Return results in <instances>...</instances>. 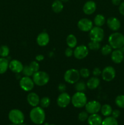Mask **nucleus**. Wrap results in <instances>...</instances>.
Wrapping results in <instances>:
<instances>
[{"label":"nucleus","mask_w":124,"mask_h":125,"mask_svg":"<svg viewBox=\"0 0 124 125\" xmlns=\"http://www.w3.org/2000/svg\"><path fill=\"white\" fill-rule=\"evenodd\" d=\"M52 9L55 13H60L63 9V3L60 0H55L52 4Z\"/></svg>","instance_id":"4be33fe9"},{"label":"nucleus","mask_w":124,"mask_h":125,"mask_svg":"<svg viewBox=\"0 0 124 125\" xmlns=\"http://www.w3.org/2000/svg\"><path fill=\"white\" fill-rule=\"evenodd\" d=\"M86 84L83 81H78L75 84V89L79 92H83L86 90Z\"/></svg>","instance_id":"cd10ccee"},{"label":"nucleus","mask_w":124,"mask_h":125,"mask_svg":"<svg viewBox=\"0 0 124 125\" xmlns=\"http://www.w3.org/2000/svg\"><path fill=\"white\" fill-rule=\"evenodd\" d=\"M106 24L108 28L113 31H117L121 26L120 20L116 17H109L106 21Z\"/></svg>","instance_id":"4468645a"},{"label":"nucleus","mask_w":124,"mask_h":125,"mask_svg":"<svg viewBox=\"0 0 124 125\" xmlns=\"http://www.w3.org/2000/svg\"><path fill=\"white\" fill-rule=\"evenodd\" d=\"M88 117V113L86 111H82V112H80L79 116H78V118H79V120L81 122H85V121L87 120Z\"/></svg>","instance_id":"c9c22d12"},{"label":"nucleus","mask_w":124,"mask_h":125,"mask_svg":"<svg viewBox=\"0 0 124 125\" xmlns=\"http://www.w3.org/2000/svg\"><path fill=\"white\" fill-rule=\"evenodd\" d=\"M44 56H43V55H41V54H39L36 56V60L37 61H43V60L44 59Z\"/></svg>","instance_id":"c03bdc74"},{"label":"nucleus","mask_w":124,"mask_h":125,"mask_svg":"<svg viewBox=\"0 0 124 125\" xmlns=\"http://www.w3.org/2000/svg\"><path fill=\"white\" fill-rule=\"evenodd\" d=\"M101 113L105 117H109L111 115L112 112H113V109H112L111 106L109 104L103 105L101 107Z\"/></svg>","instance_id":"393cba45"},{"label":"nucleus","mask_w":124,"mask_h":125,"mask_svg":"<svg viewBox=\"0 0 124 125\" xmlns=\"http://www.w3.org/2000/svg\"><path fill=\"white\" fill-rule=\"evenodd\" d=\"M79 73H80V76H81L83 78H87L90 76V72L88 68H81L79 71Z\"/></svg>","instance_id":"f704fd0d"},{"label":"nucleus","mask_w":124,"mask_h":125,"mask_svg":"<svg viewBox=\"0 0 124 125\" xmlns=\"http://www.w3.org/2000/svg\"><path fill=\"white\" fill-rule=\"evenodd\" d=\"M30 118L35 125H41L46 118L44 111L41 107H34L30 112Z\"/></svg>","instance_id":"f257e3e1"},{"label":"nucleus","mask_w":124,"mask_h":125,"mask_svg":"<svg viewBox=\"0 0 124 125\" xmlns=\"http://www.w3.org/2000/svg\"><path fill=\"white\" fill-rule=\"evenodd\" d=\"M66 43L69 47L73 48L77 46V40L75 36L73 34H70L66 38Z\"/></svg>","instance_id":"b1692460"},{"label":"nucleus","mask_w":124,"mask_h":125,"mask_svg":"<svg viewBox=\"0 0 124 125\" xmlns=\"http://www.w3.org/2000/svg\"><path fill=\"white\" fill-rule=\"evenodd\" d=\"M50 103H51V100H50L49 98L47 97V96L43 97L40 101V106L42 108H46V107H49Z\"/></svg>","instance_id":"c756f323"},{"label":"nucleus","mask_w":124,"mask_h":125,"mask_svg":"<svg viewBox=\"0 0 124 125\" xmlns=\"http://www.w3.org/2000/svg\"><path fill=\"white\" fill-rule=\"evenodd\" d=\"M105 18L103 15L101 14H98L95 17L94 20V24H96V26L98 27H101L103 25H104V24L105 23Z\"/></svg>","instance_id":"a878e982"},{"label":"nucleus","mask_w":124,"mask_h":125,"mask_svg":"<svg viewBox=\"0 0 124 125\" xmlns=\"http://www.w3.org/2000/svg\"><path fill=\"white\" fill-rule=\"evenodd\" d=\"M111 1L114 6H119V4L121 3V0H111Z\"/></svg>","instance_id":"37998d69"},{"label":"nucleus","mask_w":124,"mask_h":125,"mask_svg":"<svg viewBox=\"0 0 124 125\" xmlns=\"http://www.w3.org/2000/svg\"><path fill=\"white\" fill-rule=\"evenodd\" d=\"M64 53H65L66 56H67V57H70L74 54V51H73L72 48L69 47V48H67L66 49Z\"/></svg>","instance_id":"4c0bfd02"},{"label":"nucleus","mask_w":124,"mask_h":125,"mask_svg":"<svg viewBox=\"0 0 124 125\" xmlns=\"http://www.w3.org/2000/svg\"><path fill=\"white\" fill-rule=\"evenodd\" d=\"M71 102L75 107L81 108L87 103V98L83 92H77L72 96Z\"/></svg>","instance_id":"20e7f679"},{"label":"nucleus","mask_w":124,"mask_h":125,"mask_svg":"<svg viewBox=\"0 0 124 125\" xmlns=\"http://www.w3.org/2000/svg\"></svg>","instance_id":"3c124183"},{"label":"nucleus","mask_w":124,"mask_h":125,"mask_svg":"<svg viewBox=\"0 0 124 125\" xmlns=\"http://www.w3.org/2000/svg\"><path fill=\"white\" fill-rule=\"evenodd\" d=\"M29 67H30V68L32 70L34 73L38 72L39 70V68H40L39 63L36 61H32V62H30V63L29 64Z\"/></svg>","instance_id":"e433bc0d"},{"label":"nucleus","mask_w":124,"mask_h":125,"mask_svg":"<svg viewBox=\"0 0 124 125\" xmlns=\"http://www.w3.org/2000/svg\"><path fill=\"white\" fill-rule=\"evenodd\" d=\"M101 104L98 101H91L88 102L85 105V109L88 114H97L101 109Z\"/></svg>","instance_id":"6e6552de"},{"label":"nucleus","mask_w":124,"mask_h":125,"mask_svg":"<svg viewBox=\"0 0 124 125\" xmlns=\"http://www.w3.org/2000/svg\"><path fill=\"white\" fill-rule=\"evenodd\" d=\"M88 48L91 50L96 51V50H98L100 49V42H98L92 41V40H91L88 43Z\"/></svg>","instance_id":"7c9ffc66"},{"label":"nucleus","mask_w":124,"mask_h":125,"mask_svg":"<svg viewBox=\"0 0 124 125\" xmlns=\"http://www.w3.org/2000/svg\"><path fill=\"white\" fill-rule=\"evenodd\" d=\"M80 76V73L77 70L69 69L64 73V79L69 84H75L79 81Z\"/></svg>","instance_id":"423d86ee"},{"label":"nucleus","mask_w":124,"mask_h":125,"mask_svg":"<svg viewBox=\"0 0 124 125\" xmlns=\"http://www.w3.org/2000/svg\"><path fill=\"white\" fill-rule=\"evenodd\" d=\"M102 77L106 82L111 81L115 76V70L111 66L106 67L102 72Z\"/></svg>","instance_id":"9d476101"},{"label":"nucleus","mask_w":124,"mask_h":125,"mask_svg":"<svg viewBox=\"0 0 124 125\" xmlns=\"http://www.w3.org/2000/svg\"><path fill=\"white\" fill-rule=\"evenodd\" d=\"M96 4L93 1H88L84 4L83 7V12L86 15H91L95 12L96 10Z\"/></svg>","instance_id":"f3484780"},{"label":"nucleus","mask_w":124,"mask_h":125,"mask_svg":"<svg viewBox=\"0 0 124 125\" xmlns=\"http://www.w3.org/2000/svg\"><path fill=\"white\" fill-rule=\"evenodd\" d=\"M77 26L81 31H90L92 28V22L88 18H82L77 23Z\"/></svg>","instance_id":"ddd939ff"},{"label":"nucleus","mask_w":124,"mask_h":125,"mask_svg":"<svg viewBox=\"0 0 124 125\" xmlns=\"http://www.w3.org/2000/svg\"><path fill=\"white\" fill-rule=\"evenodd\" d=\"M15 125V124H13V123H12V124H10V125Z\"/></svg>","instance_id":"09e8293b"},{"label":"nucleus","mask_w":124,"mask_h":125,"mask_svg":"<svg viewBox=\"0 0 124 125\" xmlns=\"http://www.w3.org/2000/svg\"><path fill=\"white\" fill-rule=\"evenodd\" d=\"M33 81L34 84L38 86H43L47 84L49 81V76L45 72L38 71L33 74Z\"/></svg>","instance_id":"7ed1b4c3"},{"label":"nucleus","mask_w":124,"mask_h":125,"mask_svg":"<svg viewBox=\"0 0 124 125\" xmlns=\"http://www.w3.org/2000/svg\"><path fill=\"white\" fill-rule=\"evenodd\" d=\"M88 48L85 45H80L74 50V56L77 59H83L88 56Z\"/></svg>","instance_id":"f8f14e48"},{"label":"nucleus","mask_w":124,"mask_h":125,"mask_svg":"<svg viewBox=\"0 0 124 125\" xmlns=\"http://www.w3.org/2000/svg\"><path fill=\"white\" fill-rule=\"evenodd\" d=\"M71 101V98L70 95L66 92L61 93L60 95L58 96L57 100V105L60 107L64 108L67 107Z\"/></svg>","instance_id":"9b49d317"},{"label":"nucleus","mask_w":124,"mask_h":125,"mask_svg":"<svg viewBox=\"0 0 124 125\" xmlns=\"http://www.w3.org/2000/svg\"><path fill=\"white\" fill-rule=\"evenodd\" d=\"M119 11L122 15L124 16V1L121 2L119 6Z\"/></svg>","instance_id":"79ce46f5"},{"label":"nucleus","mask_w":124,"mask_h":125,"mask_svg":"<svg viewBox=\"0 0 124 125\" xmlns=\"http://www.w3.org/2000/svg\"><path fill=\"white\" fill-rule=\"evenodd\" d=\"M104 31L100 27L96 26L92 28L89 32V37L91 40L100 42L104 38Z\"/></svg>","instance_id":"0eeeda50"},{"label":"nucleus","mask_w":124,"mask_h":125,"mask_svg":"<svg viewBox=\"0 0 124 125\" xmlns=\"http://www.w3.org/2000/svg\"><path fill=\"white\" fill-rule=\"evenodd\" d=\"M115 103L121 109H124V95H118L115 100Z\"/></svg>","instance_id":"c85d7f7f"},{"label":"nucleus","mask_w":124,"mask_h":125,"mask_svg":"<svg viewBox=\"0 0 124 125\" xmlns=\"http://www.w3.org/2000/svg\"><path fill=\"white\" fill-rule=\"evenodd\" d=\"M100 84V79L97 77H92L88 81L86 86L88 89L94 90L98 87Z\"/></svg>","instance_id":"412c9836"},{"label":"nucleus","mask_w":124,"mask_h":125,"mask_svg":"<svg viewBox=\"0 0 124 125\" xmlns=\"http://www.w3.org/2000/svg\"><path fill=\"white\" fill-rule=\"evenodd\" d=\"M92 74H93V75L96 77L99 76L102 74V72H101V70H100L99 68H98V67H96V68H95L93 70Z\"/></svg>","instance_id":"58836bf2"},{"label":"nucleus","mask_w":124,"mask_h":125,"mask_svg":"<svg viewBox=\"0 0 124 125\" xmlns=\"http://www.w3.org/2000/svg\"><path fill=\"white\" fill-rule=\"evenodd\" d=\"M101 52L104 56L109 55L112 52V47L109 45H104L101 49Z\"/></svg>","instance_id":"72a5a7b5"},{"label":"nucleus","mask_w":124,"mask_h":125,"mask_svg":"<svg viewBox=\"0 0 124 125\" xmlns=\"http://www.w3.org/2000/svg\"><path fill=\"white\" fill-rule=\"evenodd\" d=\"M88 123L89 125H102V118L97 114H91L88 118Z\"/></svg>","instance_id":"aec40b11"},{"label":"nucleus","mask_w":124,"mask_h":125,"mask_svg":"<svg viewBox=\"0 0 124 125\" xmlns=\"http://www.w3.org/2000/svg\"><path fill=\"white\" fill-rule=\"evenodd\" d=\"M62 2H68V1H69V0H60Z\"/></svg>","instance_id":"a18cd8bd"},{"label":"nucleus","mask_w":124,"mask_h":125,"mask_svg":"<svg viewBox=\"0 0 124 125\" xmlns=\"http://www.w3.org/2000/svg\"><path fill=\"white\" fill-rule=\"evenodd\" d=\"M36 42L40 46H46L49 42V36L48 34L44 32L40 33L36 38Z\"/></svg>","instance_id":"6ab92c4d"},{"label":"nucleus","mask_w":124,"mask_h":125,"mask_svg":"<svg viewBox=\"0 0 124 125\" xmlns=\"http://www.w3.org/2000/svg\"><path fill=\"white\" fill-rule=\"evenodd\" d=\"M102 125H119L116 118L113 117H106L102 121Z\"/></svg>","instance_id":"bb28decb"},{"label":"nucleus","mask_w":124,"mask_h":125,"mask_svg":"<svg viewBox=\"0 0 124 125\" xmlns=\"http://www.w3.org/2000/svg\"><path fill=\"white\" fill-rule=\"evenodd\" d=\"M27 101L28 103L32 107H36L40 104V98L34 92H30L27 96Z\"/></svg>","instance_id":"a211bd4d"},{"label":"nucleus","mask_w":124,"mask_h":125,"mask_svg":"<svg viewBox=\"0 0 124 125\" xmlns=\"http://www.w3.org/2000/svg\"><path fill=\"white\" fill-rule=\"evenodd\" d=\"M22 73L24 74L25 76H32L34 74V72H33L32 70L30 68V67H29V65H26L23 67V71H22Z\"/></svg>","instance_id":"473e14b6"},{"label":"nucleus","mask_w":124,"mask_h":125,"mask_svg":"<svg viewBox=\"0 0 124 125\" xmlns=\"http://www.w3.org/2000/svg\"><path fill=\"white\" fill-rule=\"evenodd\" d=\"M112 117H114V118H119V116L120 115V112L119 110L118 109H115L114 110V111H113V112H112Z\"/></svg>","instance_id":"ea45409f"},{"label":"nucleus","mask_w":124,"mask_h":125,"mask_svg":"<svg viewBox=\"0 0 124 125\" xmlns=\"http://www.w3.org/2000/svg\"><path fill=\"white\" fill-rule=\"evenodd\" d=\"M109 45L114 50L121 49L124 46V35L120 32H114L108 38Z\"/></svg>","instance_id":"f03ea898"},{"label":"nucleus","mask_w":124,"mask_h":125,"mask_svg":"<svg viewBox=\"0 0 124 125\" xmlns=\"http://www.w3.org/2000/svg\"><path fill=\"white\" fill-rule=\"evenodd\" d=\"M53 125V124H51V125Z\"/></svg>","instance_id":"8fccbe9b"},{"label":"nucleus","mask_w":124,"mask_h":125,"mask_svg":"<svg viewBox=\"0 0 124 125\" xmlns=\"http://www.w3.org/2000/svg\"><path fill=\"white\" fill-rule=\"evenodd\" d=\"M23 65L20 61L18 60H12L9 62V68L12 72L16 73H19L22 72L23 69Z\"/></svg>","instance_id":"2eb2a0df"},{"label":"nucleus","mask_w":124,"mask_h":125,"mask_svg":"<svg viewBox=\"0 0 124 125\" xmlns=\"http://www.w3.org/2000/svg\"><path fill=\"white\" fill-rule=\"evenodd\" d=\"M9 119L13 124L19 125L24 122V114L19 109H12L9 113Z\"/></svg>","instance_id":"39448f33"},{"label":"nucleus","mask_w":124,"mask_h":125,"mask_svg":"<svg viewBox=\"0 0 124 125\" xmlns=\"http://www.w3.org/2000/svg\"><path fill=\"white\" fill-rule=\"evenodd\" d=\"M9 48L6 45H2L0 47V56L2 57H6L8 56L9 54Z\"/></svg>","instance_id":"2f4dec72"},{"label":"nucleus","mask_w":124,"mask_h":125,"mask_svg":"<svg viewBox=\"0 0 124 125\" xmlns=\"http://www.w3.org/2000/svg\"><path fill=\"white\" fill-rule=\"evenodd\" d=\"M26 125L24 124V123H21V124H20V125Z\"/></svg>","instance_id":"de8ad7c7"},{"label":"nucleus","mask_w":124,"mask_h":125,"mask_svg":"<svg viewBox=\"0 0 124 125\" xmlns=\"http://www.w3.org/2000/svg\"><path fill=\"white\" fill-rule=\"evenodd\" d=\"M19 86L24 91H31L34 87V82L30 77H23L19 81Z\"/></svg>","instance_id":"1a4fd4ad"},{"label":"nucleus","mask_w":124,"mask_h":125,"mask_svg":"<svg viewBox=\"0 0 124 125\" xmlns=\"http://www.w3.org/2000/svg\"><path fill=\"white\" fill-rule=\"evenodd\" d=\"M58 89L61 93L64 92L66 89V85L64 84H63V83H61L58 85Z\"/></svg>","instance_id":"a19ab883"},{"label":"nucleus","mask_w":124,"mask_h":125,"mask_svg":"<svg viewBox=\"0 0 124 125\" xmlns=\"http://www.w3.org/2000/svg\"><path fill=\"white\" fill-rule=\"evenodd\" d=\"M122 51H123V52H124V46H123V50H122Z\"/></svg>","instance_id":"49530a36"},{"label":"nucleus","mask_w":124,"mask_h":125,"mask_svg":"<svg viewBox=\"0 0 124 125\" xmlns=\"http://www.w3.org/2000/svg\"><path fill=\"white\" fill-rule=\"evenodd\" d=\"M9 61L5 57L0 58V74H4L9 68Z\"/></svg>","instance_id":"5701e85b"},{"label":"nucleus","mask_w":124,"mask_h":125,"mask_svg":"<svg viewBox=\"0 0 124 125\" xmlns=\"http://www.w3.org/2000/svg\"><path fill=\"white\" fill-rule=\"evenodd\" d=\"M124 59V53L120 49H117L111 52V60L115 63H120Z\"/></svg>","instance_id":"dca6fc26"}]
</instances>
